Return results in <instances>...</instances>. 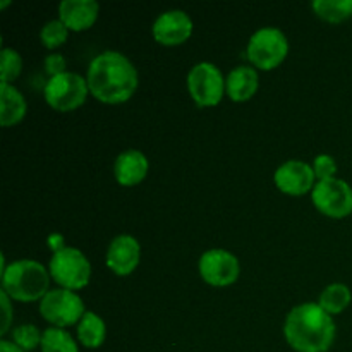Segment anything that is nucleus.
<instances>
[{
    "mask_svg": "<svg viewBox=\"0 0 352 352\" xmlns=\"http://www.w3.org/2000/svg\"><path fill=\"white\" fill-rule=\"evenodd\" d=\"M89 93L96 100L110 105L131 100L140 85L138 69L124 54L107 50L96 55L86 74Z\"/></svg>",
    "mask_w": 352,
    "mask_h": 352,
    "instance_id": "f257e3e1",
    "label": "nucleus"
},
{
    "mask_svg": "<svg viewBox=\"0 0 352 352\" xmlns=\"http://www.w3.org/2000/svg\"><path fill=\"white\" fill-rule=\"evenodd\" d=\"M337 327L332 315L316 302H305L287 313L284 337L296 352H327L333 346Z\"/></svg>",
    "mask_w": 352,
    "mask_h": 352,
    "instance_id": "f03ea898",
    "label": "nucleus"
},
{
    "mask_svg": "<svg viewBox=\"0 0 352 352\" xmlns=\"http://www.w3.org/2000/svg\"><path fill=\"white\" fill-rule=\"evenodd\" d=\"M50 272L34 260H17L2 272V291L14 301H41L48 294Z\"/></svg>",
    "mask_w": 352,
    "mask_h": 352,
    "instance_id": "7ed1b4c3",
    "label": "nucleus"
},
{
    "mask_svg": "<svg viewBox=\"0 0 352 352\" xmlns=\"http://www.w3.org/2000/svg\"><path fill=\"white\" fill-rule=\"evenodd\" d=\"M48 272L60 289L74 292L85 289L91 278V265L86 254H82L78 248L71 246L62 248L60 251L52 254Z\"/></svg>",
    "mask_w": 352,
    "mask_h": 352,
    "instance_id": "20e7f679",
    "label": "nucleus"
},
{
    "mask_svg": "<svg viewBox=\"0 0 352 352\" xmlns=\"http://www.w3.org/2000/svg\"><path fill=\"white\" fill-rule=\"evenodd\" d=\"M289 55V40L278 28L267 26L254 31L248 43V58L261 71L278 67Z\"/></svg>",
    "mask_w": 352,
    "mask_h": 352,
    "instance_id": "39448f33",
    "label": "nucleus"
},
{
    "mask_svg": "<svg viewBox=\"0 0 352 352\" xmlns=\"http://www.w3.org/2000/svg\"><path fill=\"white\" fill-rule=\"evenodd\" d=\"M89 86L86 78L78 72H62L47 81L43 88L45 100L48 105L58 112H72L86 102Z\"/></svg>",
    "mask_w": 352,
    "mask_h": 352,
    "instance_id": "423d86ee",
    "label": "nucleus"
},
{
    "mask_svg": "<svg viewBox=\"0 0 352 352\" xmlns=\"http://www.w3.org/2000/svg\"><path fill=\"white\" fill-rule=\"evenodd\" d=\"M188 91L198 107H215L226 93L222 71L212 62H199L188 72Z\"/></svg>",
    "mask_w": 352,
    "mask_h": 352,
    "instance_id": "0eeeda50",
    "label": "nucleus"
},
{
    "mask_svg": "<svg viewBox=\"0 0 352 352\" xmlns=\"http://www.w3.org/2000/svg\"><path fill=\"white\" fill-rule=\"evenodd\" d=\"M40 313L54 327L65 329V327L81 322L86 309L78 292L55 289V291H48V294L40 301Z\"/></svg>",
    "mask_w": 352,
    "mask_h": 352,
    "instance_id": "6e6552de",
    "label": "nucleus"
},
{
    "mask_svg": "<svg viewBox=\"0 0 352 352\" xmlns=\"http://www.w3.org/2000/svg\"><path fill=\"white\" fill-rule=\"evenodd\" d=\"M311 201L323 215L344 219L352 213V188L337 177L318 181L311 191Z\"/></svg>",
    "mask_w": 352,
    "mask_h": 352,
    "instance_id": "1a4fd4ad",
    "label": "nucleus"
},
{
    "mask_svg": "<svg viewBox=\"0 0 352 352\" xmlns=\"http://www.w3.org/2000/svg\"><path fill=\"white\" fill-rule=\"evenodd\" d=\"M198 270L206 284L213 287H227L239 278L241 265L234 253L222 248H213L201 254Z\"/></svg>",
    "mask_w": 352,
    "mask_h": 352,
    "instance_id": "9d476101",
    "label": "nucleus"
},
{
    "mask_svg": "<svg viewBox=\"0 0 352 352\" xmlns=\"http://www.w3.org/2000/svg\"><path fill=\"white\" fill-rule=\"evenodd\" d=\"M274 181L275 186L289 196H302L311 192L318 182L311 165L302 160H287L278 165Z\"/></svg>",
    "mask_w": 352,
    "mask_h": 352,
    "instance_id": "9b49d317",
    "label": "nucleus"
},
{
    "mask_svg": "<svg viewBox=\"0 0 352 352\" xmlns=\"http://www.w3.org/2000/svg\"><path fill=\"white\" fill-rule=\"evenodd\" d=\"M192 19L188 12L181 9L165 10L155 19L151 33L160 45L165 47H175L189 40L192 34Z\"/></svg>",
    "mask_w": 352,
    "mask_h": 352,
    "instance_id": "f8f14e48",
    "label": "nucleus"
},
{
    "mask_svg": "<svg viewBox=\"0 0 352 352\" xmlns=\"http://www.w3.org/2000/svg\"><path fill=\"white\" fill-rule=\"evenodd\" d=\"M141 260L140 241L131 234H119L110 241L107 248L105 263L119 277L131 275L138 268Z\"/></svg>",
    "mask_w": 352,
    "mask_h": 352,
    "instance_id": "ddd939ff",
    "label": "nucleus"
},
{
    "mask_svg": "<svg viewBox=\"0 0 352 352\" xmlns=\"http://www.w3.org/2000/svg\"><path fill=\"white\" fill-rule=\"evenodd\" d=\"M148 170H150V162L146 155L134 148L122 151L113 164V175L117 182L126 188L141 184L146 179Z\"/></svg>",
    "mask_w": 352,
    "mask_h": 352,
    "instance_id": "4468645a",
    "label": "nucleus"
},
{
    "mask_svg": "<svg viewBox=\"0 0 352 352\" xmlns=\"http://www.w3.org/2000/svg\"><path fill=\"white\" fill-rule=\"evenodd\" d=\"M100 6L95 0H64L58 6V19L69 31H86L98 19Z\"/></svg>",
    "mask_w": 352,
    "mask_h": 352,
    "instance_id": "2eb2a0df",
    "label": "nucleus"
},
{
    "mask_svg": "<svg viewBox=\"0 0 352 352\" xmlns=\"http://www.w3.org/2000/svg\"><path fill=\"white\" fill-rule=\"evenodd\" d=\"M260 86V76L254 67L239 65L232 69L226 79V93L232 102H248Z\"/></svg>",
    "mask_w": 352,
    "mask_h": 352,
    "instance_id": "dca6fc26",
    "label": "nucleus"
},
{
    "mask_svg": "<svg viewBox=\"0 0 352 352\" xmlns=\"http://www.w3.org/2000/svg\"><path fill=\"white\" fill-rule=\"evenodd\" d=\"M28 103L23 93L10 82H0V126L12 127L24 119Z\"/></svg>",
    "mask_w": 352,
    "mask_h": 352,
    "instance_id": "f3484780",
    "label": "nucleus"
},
{
    "mask_svg": "<svg viewBox=\"0 0 352 352\" xmlns=\"http://www.w3.org/2000/svg\"><path fill=\"white\" fill-rule=\"evenodd\" d=\"M107 339V325L102 316L86 311L78 323V340L86 349H98Z\"/></svg>",
    "mask_w": 352,
    "mask_h": 352,
    "instance_id": "a211bd4d",
    "label": "nucleus"
},
{
    "mask_svg": "<svg viewBox=\"0 0 352 352\" xmlns=\"http://www.w3.org/2000/svg\"><path fill=\"white\" fill-rule=\"evenodd\" d=\"M352 301L351 289L347 287L346 284H340V282H336V284L327 285L322 291L318 299V305L325 309L329 315H339L344 309L349 308Z\"/></svg>",
    "mask_w": 352,
    "mask_h": 352,
    "instance_id": "6ab92c4d",
    "label": "nucleus"
},
{
    "mask_svg": "<svg viewBox=\"0 0 352 352\" xmlns=\"http://www.w3.org/2000/svg\"><path fill=\"white\" fill-rule=\"evenodd\" d=\"M311 7L316 16L329 23H342L352 17V0H315Z\"/></svg>",
    "mask_w": 352,
    "mask_h": 352,
    "instance_id": "aec40b11",
    "label": "nucleus"
},
{
    "mask_svg": "<svg viewBox=\"0 0 352 352\" xmlns=\"http://www.w3.org/2000/svg\"><path fill=\"white\" fill-rule=\"evenodd\" d=\"M41 352H79L78 344L65 329L50 327L43 332Z\"/></svg>",
    "mask_w": 352,
    "mask_h": 352,
    "instance_id": "412c9836",
    "label": "nucleus"
},
{
    "mask_svg": "<svg viewBox=\"0 0 352 352\" xmlns=\"http://www.w3.org/2000/svg\"><path fill=\"white\" fill-rule=\"evenodd\" d=\"M67 36H69V28L65 26L60 19L48 21L40 31L41 43H43V47L50 48V50L64 45L65 41H67Z\"/></svg>",
    "mask_w": 352,
    "mask_h": 352,
    "instance_id": "4be33fe9",
    "label": "nucleus"
},
{
    "mask_svg": "<svg viewBox=\"0 0 352 352\" xmlns=\"http://www.w3.org/2000/svg\"><path fill=\"white\" fill-rule=\"evenodd\" d=\"M23 71V58L19 52L14 48H2L0 52V74H2V82H10L19 78Z\"/></svg>",
    "mask_w": 352,
    "mask_h": 352,
    "instance_id": "5701e85b",
    "label": "nucleus"
},
{
    "mask_svg": "<svg viewBox=\"0 0 352 352\" xmlns=\"http://www.w3.org/2000/svg\"><path fill=\"white\" fill-rule=\"evenodd\" d=\"M41 339H43V333L33 323L16 327L12 332V342L26 352L34 351L38 346H41Z\"/></svg>",
    "mask_w": 352,
    "mask_h": 352,
    "instance_id": "b1692460",
    "label": "nucleus"
},
{
    "mask_svg": "<svg viewBox=\"0 0 352 352\" xmlns=\"http://www.w3.org/2000/svg\"><path fill=\"white\" fill-rule=\"evenodd\" d=\"M313 170L318 181H327V179H333L337 174V162L336 158L330 157V155L322 153L318 157H315L311 164Z\"/></svg>",
    "mask_w": 352,
    "mask_h": 352,
    "instance_id": "393cba45",
    "label": "nucleus"
},
{
    "mask_svg": "<svg viewBox=\"0 0 352 352\" xmlns=\"http://www.w3.org/2000/svg\"><path fill=\"white\" fill-rule=\"evenodd\" d=\"M45 69L50 74V78H54V76L62 74V72H67V62H65L62 54H50L45 58Z\"/></svg>",
    "mask_w": 352,
    "mask_h": 352,
    "instance_id": "a878e982",
    "label": "nucleus"
},
{
    "mask_svg": "<svg viewBox=\"0 0 352 352\" xmlns=\"http://www.w3.org/2000/svg\"><path fill=\"white\" fill-rule=\"evenodd\" d=\"M0 301H2V311H3V322H2V330H0V333L6 336L10 329V322H12L14 313H12V305H10V298L3 291L2 294H0Z\"/></svg>",
    "mask_w": 352,
    "mask_h": 352,
    "instance_id": "bb28decb",
    "label": "nucleus"
},
{
    "mask_svg": "<svg viewBox=\"0 0 352 352\" xmlns=\"http://www.w3.org/2000/svg\"><path fill=\"white\" fill-rule=\"evenodd\" d=\"M48 246H50V250L54 251V253H57L62 248H65L64 237H62L60 234H50V237H48Z\"/></svg>",
    "mask_w": 352,
    "mask_h": 352,
    "instance_id": "cd10ccee",
    "label": "nucleus"
},
{
    "mask_svg": "<svg viewBox=\"0 0 352 352\" xmlns=\"http://www.w3.org/2000/svg\"><path fill=\"white\" fill-rule=\"evenodd\" d=\"M0 352H26V351H23L19 346H16L12 340L2 339L0 340Z\"/></svg>",
    "mask_w": 352,
    "mask_h": 352,
    "instance_id": "c85d7f7f",
    "label": "nucleus"
}]
</instances>
